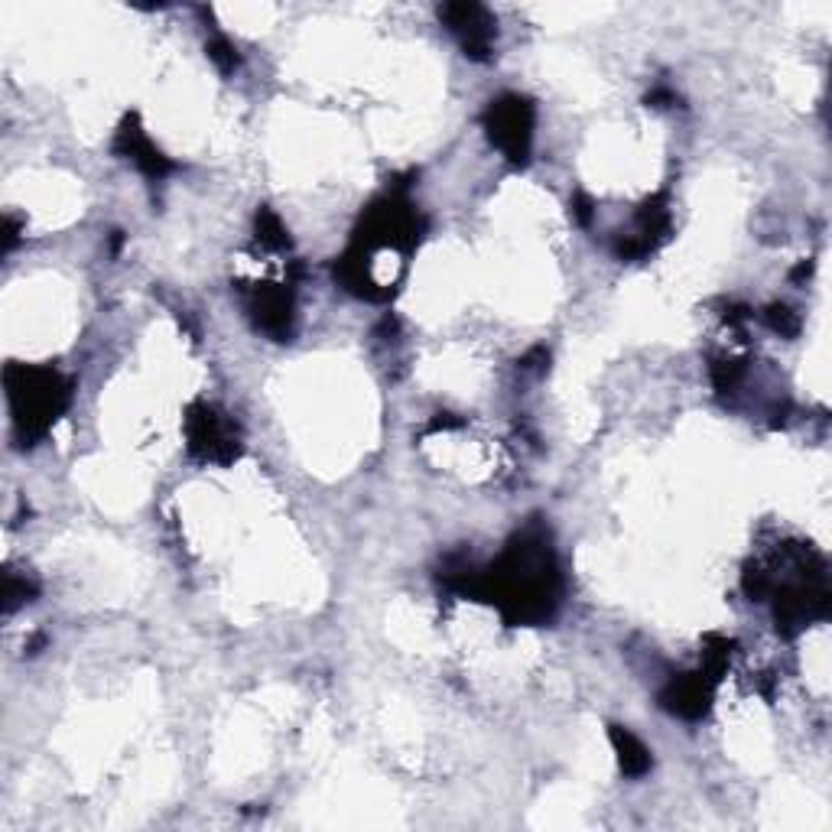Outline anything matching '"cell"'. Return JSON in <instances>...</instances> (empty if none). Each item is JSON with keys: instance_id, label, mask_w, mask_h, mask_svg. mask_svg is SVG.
<instances>
[{"instance_id": "obj_1", "label": "cell", "mask_w": 832, "mask_h": 832, "mask_svg": "<svg viewBox=\"0 0 832 832\" xmlns=\"http://www.w3.org/2000/svg\"><path fill=\"white\" fill-rule=\"evenodd\" d=\"M23 374V387L10 384V397L17 404V414H20V423H26V429L33 436H40L50 419H56L65 401H68V391L60 381V374L53 371H20Z\"/></svg>"}, {"instance_id": "obj_2", "label": "cell", "mask_w": 832, "mask_h": 832, "mask_svg": "<svg viewBox=\"0 0 832 832\" xmlns=\"http://www.w3.org/2000/svg\"><path fill=\"white\" fill-rule=\"evenodd\" d=\"M484 124H488V134H491L494 147H501L508 160H514V163L527 160V153H531V127H534L531 102H524L518 95L498 98V102H491V108L484 115Z\"/></svg>"}, {"instance_id": "obj_3", "label": "cell", "mask_w": 832, "mask_h": 832, "mask_svg": "<svg viewBox=\"0 0 832 832\" xmlns=\"http://www.w3.org/2000/svg\"><path fill=\"white\" fill-rule=\"evenodd\" d=\"M439 17L449 23V30L462 40V50L472 60H484L491 53L494 40V23L481 3H446L439 7Z\"/></svg>"}, {"instance_id": "obj_4", "label": "cell", "mask_w": 832, "mask_h": 832, "mask_svg": "<svg viewBox=\"0 0 832 832\" xmlns=\"http://www.w3.org/2000/svg\"><path fill=\"white\" fill-rule=\"evenodd\" d=\"M189 442L205 459H232L235 456L228 426L212 414L209 407H195L192 416H189Z\"/></svg>"}, {"instance_id": "obj_5", "label": "cell", "mask_w": 832, "mask_h": 832, "mask_svg": "<svg viewBox=\"0 0 832 832\" xmlns=\"http://www.w3.org/2000/svg\"><path fill=\"white\" fill-rule=\"evenodd\" d=\"M663 706L670 713L686 715V718H700L710 706V683L703 680V673H690L683 680H673L670 690L663 693Z\"/></svg>"}, {"instance_id": "obj_6", "label": "cell", "mask_w": 832, "mask_h": 832, "mask_svg": "<svg viewBox=\"0 0 832 832\" xmlns=\"http://www.w3.org/2000/svg\"><path fill=\"white\" fill-rule=\"evenodd\" d=\"M118 150L120 153H127L147 177H163V173H170L173 170V163L143 137V130H137V127H130V124H124L120 127V137H118Z\"/></svg>"}, {"instance_id": "obj_7", "label": "cell", "mask_w": 832, "mask_h": 832, "mask_svg": "<svg viewBox=\"0 0 832 832\" xmlns=\"http://www.w3.org/2000/svg\"><path fill=\"white\" fill-rule=\"evenodd\" d=\"M611 742H615V748L621 751V768L628 774H644L651 768V755H648V748L631 735V732H625V728H611Z\"/></svg>"}, {"instance_id": "obj_8", "label": "cell", "mask_w": 832, "mask_h": 832, "mask_svg": "<svg viewBox=\"0 0 832 832\" xmlns=\"http://www.w3.org/2000/svg\"><path fill=\"white\" fill-rule=\"evenodd\" d=\"M257 238L270 244V247H287V232H284L280 218L274 212H267V209L257 215Z\"/></svg>"}, {"instance_id": "obj_9", "label": "cell", "mask_w": 832, "mask_h": 832, "mask_svg": "<svg viewBox=\"0 0 832 832\" xmlns=\"http://www.w3.org/2000/svg\"><path fill=\"white\" fill-rule=\"evenodd\" d=\"M209 60L215 62L222 72H232V68L238 65V53H235L225 40H212V43H209Z\"/></svg>"}, {"instance_id": "obj_10", "label": "cell", "mask_w": 832, "mask_h": 832, "mask_svg": "<svg viewBox=\"0 0 832 832\" xmlns=\"http://www.w3.org/2000/svg\"><path fill=\"white\" fill-rule=\"evenodd\" d=\"M768 322H771L777 332H783V335H793V332H797V319L790 316L787 306H774L771 312H768Z\"/></svg>"}]
</instances>
